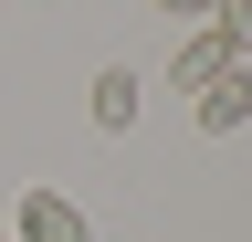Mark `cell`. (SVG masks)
Instances as JSON below:
<instances>
[{
    "label": "cell",
    "mask_w": 252,
    "mask_h": 242,
    "mask_svg": "<svg viewBox=\"0 0 252 242\" xmlns=\"http://www.w3.org/2000/svg\"><path fill=\"white\" fill-rule=\"evenodd\" d=\"M11 242H84V200H63V190H21Z\"/></svg>",
    "instance_id": "1"
},
{
    "label": "cell",
    "mask_w": 252,
    "mask_h": 242,
    "mask_svg": "<svg viewBox=\"0 0 252 242\" xmlns=\"http://www.w3.org/2000/svg\"><path fill=\"white\" fill-rule=\"evenodd\" d=\"M220 74H231V42H220L210 21H200V32L168 53V95H200V84H220Z\"/></svg>",
    "instance_id": "2"
},
{
    "label": "cell",
    "mask_w": 252,
    "mask_h": 242,
    "mask_svg": "<svg viewBox=\"0 0 252 242\" xmlns=\"http://www.w3.org/2000/svg\"><path fill=\"white\" fill-rule=\"evenodd\" d=\"M137 95H147V84L126 74V64H105V74L84 84V116H94V127H105V137H126V127H137Z\"/></svg>",
    "instance_id": "3"
},
{
    "label": "cell",
    "mask_w": 252,
    "mask_h": 242,
    "mask_svg": "<svg viewBox=\"0 0 252 242\" xmlns=\"http://www.w3.org/2000/svg\"><path fill=\"white\" fill-rule=\"evenodd\" d=\"M231 127H252V64H231L220 84H200V137H231Z\"/></svg>",
    "instance_id": "4"
},
{
    "label": "cell",
    "mask_w": 252,
    "mask_h": 242,
    "mask_svg": "<svg viewBox=\"0 0 252 242\" xmlns=\"http://www.w3.org/2000/svg\"><path fill=\"white\" fill-rule=\"evenodd\" d=\"M210 32L231 42V64H252V0H220V11H210Z\"/></svg>",
    "instance_id": "5"
},
{
    "label": "cell",
    "mask_w": 252,
    "mask_h": 242,
    "mask_svg": "<svg viewBox=\"0 0 252 242\" xmlns=\"http://www.w3.org/2000/svg\"><path fill=\"white\" fill-rule=\"evenodd\" d=\"M158 11H179V21H210V11H220V0H158Z\"/></svg>",
    "instance_id": "6"
},
{
    "label": "cell",
    "mask_w": 252,
    "mask_h": 242,
    "mask_svg": "<svg viewBox=\"0 0 252 242\" xmlns=\"http://www.w3.org/2000/svg\"><path fill=\"white\" fill-rule=\"evenodd\" d=\"M0 242H11V232H0Z\"/></svg>",
    "instance_id": "7"
}]
</instances>
